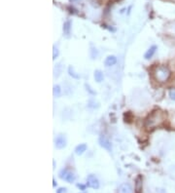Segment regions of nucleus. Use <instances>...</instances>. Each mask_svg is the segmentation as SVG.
I'll list each match as a JSON object with an SVG mask.
<instances>
[{"mask_svg": "<svg viewBox=\"0 0 175 193\" xmlns=\"http://www.w3.org/2000/svg\"><path fill=\"white\" fill-rule=\"evenodd\" d=\"M165 112L162 110H154L151 114L148 115V117L145 119V127L147 129H154L158 126L162 125V122L165 120Z\"/></svg>", "mask_w": 175, "mask_h": 193, "instance_id": "obj_1", "label": "nucleus"}, {"mask_svg": "<svg viewBox=\"0 0 175 193\" xmlns=\"http://www.w3.org/2000/svg\"><path fill=\"white\" fill-rule=\"evenodd\" d=\"M171 71L166 65H159L154 71V77L155 79L161 83H165L170 78Z\"/></svg>", "mask_w": 175, "mask_h": 193, "instance_id": "obj_2", "label": "nucleus"}, {"mask_svg": "<svg viewBox=\"0 0 175 193\" xmlns=\"http://www.w3.org/2000/svg\"><path fill=\"white\" fill-rule=\"evenodd\" d=\"M58 177H61L62 180H64L68 183H72L76 180V177H75V175H74V173L68 169L61 170V172L58 173Z\"/></svg>", "mask_w": 175, "mask_h": 193, "instance_id": "obj_3", "label": "nucleus"}, {"mask_svg": "<svg viewBox=\"0 0 175 193\" xmlns=\"http://www.w3.org/2000/svg\"><path fill=\"white\" fill-rule=\"evenodd\" d=\"M87 185L92 189L99 188V180L95 175H89L87 177Z\"/></svg>", "mask_w": 175, "mask_h": 193, "instance_id": "obj_4", "label": "nucleus"}, {"mask_svg": "<svg viewBox=\"0 0 175 193\" xmlns=\"http://www.w3.org/2000/svg\"><path fill=\"white\" fill-rule=\"evenodd\" d=\"M98 143H99V145L103 147L104 149H106L107 151L112 150V144H111V142L105 136H100L98 139Z\"/></svg>", "mask_w": 175, "mask_h": 193, "instance_id": "obj_5", "label": "nucleus"}, {"mask_svg": "<svg viewBox=\"0 0 175 193\" xmlns=\"http://www.w3.org/2000/svg\"><path fill=\"white\" fill-rule=\"evenodd\" d=\"M55 146L58 148V149H62V148H64L66 146V139L64 135H61V134H59V135L55 138Z\"/></svg>", "mask_w": 175, "mask_h": 193, "instance_id": "obj_6", "label": "nucleus"}, {"mask_svg": "<svg viewBox=\"0 0 175 193\" xmlns=\"http://www.w3.org/2000/svg\"><path fill=\"white\" fill-rule=\"evenodd\" d=\"M157 50H158V47L156 46V45L151 46V47L147 50L146 53H145V55H144L145 60H150V59H152L153 56H154L156 52H157Z\"/></svg>", "mask_w": 175, "mask_h": 193, "instance_id": "obj_7", "label": "nucleus"}, {"mask_svg": "<svg viewBox=\"0 0 175 193\" xmlns=\"http://www.w3.org/2000/svg\"><path fill=\"white\" fill-rule=\"evenodd\" d=\"M118 193H132V188L129 183H123L119 186Z\"/></svg>", "mask_w": 175, "mask_h": 193, "instance_id": "obj_8", "label": "nucleus"}, {"mask_svg": "<svg viewBox=\"0 0 175 193\" xmlns=\"http://www.w3.org/2000/svg\"><path fill=\"white\" fill-rule=\"evenodd\" d=\"M117 64V58L115 56H108L104 61V65L107 68H110V66H113Z\"/></svg>", "mask_w": 175, "mask_h": 193, "instance_id": "obj_9", "label": "nucleus"}, {"mask_svg": "<svg viewBox=\"0 0 175 193\" xmlns=\"http://www.w3.org/2000/svg\"><path fill=\"white\" fill-rule=\"evenodd\" d=\"M135 193H142V177L138 176L135 180Z\"/></svg>", "mask_w": 175, "mask_h": 193, "instance_id": "obj_10", "label": "nucleus"}, {"mask_svg": "<svg viewBox=\"0 0 175 193\" xmlns=\"http://www.w3.org/2000/svg\"><path fill=\"white\" fill-rule=\"evenodd\" d=\"M70 31H71V21H66L63 24V33H64V35L68 36L70 34Z\"/></svg>", "mask_w": 175, "mask_h": 193, "instance_id": "obj_11", "label": "nucleus"}, {"mask_svg": "<svg viewBox=\"0 0 175 193\" xmlns=\"http://www.w3.org/2000/svg\"><path fill=\"white\" fill-rule=\"evenodd\" d=\"M86 150H87V144H86V143H81V144H79V145L76 146L75 153L77 155H82Z\"/></svg>", "mask_w": 175, "mask_h": 193, "instance_id": "obj_12", "label": "nucleus"}, {"mask_svg": "<svg viewBox=\"0 0 175 193\" xmlns=\"http://www.w3.org/2000/svg\"><path fill=\"white\" fill-rule=\"evenodd\" d=\"M94 76H95V80L97 83L102 82L103 79H104V75H103V73H102L101 70H95Z\"/></svg>", "mask_w": 175, "mask_h": 193, "instance_id": "obj_13", "label": "nucleus"}, {"mask_svg": "<svg viewBox=\"0 0 175 193\" xmlns=\"http://www.w3.org/2000/svg\"><path fill=\"white\" fill-rule=\"evenodd\" d=\"M61 71H62V65L61 64L55 65V69H54V76L55 77H58L59 75H61Z\"/></svg>", "mask_w": 175, "mask_h": 193, "instance_id": "obj_14", "label": "nucleus"}, {"mask_svg": "<svg viewBox=\"0 0 175 193\" xmlns=\"http://www.w3.org/2000/svg\"><path fill=\"white\" fill-rule=\"evenodd\" d=\"M53 94L55 98H59L61 95V89L58 85H55L54 88H53Z\"/></svg>", "mask_w": 175, "mask_h": 193, "instance_id": "obj_15", "label": "nucleus"}, {"mask_svg": "<svg viewBox=\"0 0 175 193\" xmlns=\"http://www.w3.org/2000/svg\"><path fill=\"white\" fill-rule=\"evenodd\" d=\"M68 72H69V75L72 76L73 78H75V79H79L80 78V75H78V74L75 73V71H74V68H72V66H69Z\"/></svg>", "mask_w": 175, "mask_h": 193, "instance_id": "obj_16", "label": "nucleus"}, {"mask_svg": "<svg viewBox=\"0 0 175 193\" xmlns=\"http://www.w3.org/2000/svg\"><path fill=\"white\" fill-rule=\"evenodd\" d=\"M53 60H55L58 57V54H59V52H58V47H55L54 46L53 47Z\"/></svg>", "mask_w": 175, "mask_h": 193, "instance_id": "obj_17", "label": "nucleus"}, {"mask_svg": "<svg viewBox=\"0 0 175 193\" xmlns=\"http://www.w3.org/2000/svg\"><path fill=\"white\" fill-rule=\"evenodd\" d=\"M168 94H169L170 99H173V101H175V88H171L169 90V92H168Z\"/></svg>", "mask_w": 175, "mask_h": 193, "instance_id": "obj_18", "label": "nucleus"}, {"mask_svg": "<svg viewBox=\"0 0 175 193\" xmlns=\"http://www.w3.org/2000/svg\"><path fill=\"white\" fill-rule=\"evenodd\" d=\"M57 193H67V189L65 187H59L57 190Z\"/></svg>", "mask_w": 175, "mask_h": 193, "instance_id": "obj_19", "label": "nucleus"}, {"mask_svg": "<svg viewBox=\"0 0 175 193\" xmlns=\"http://www.w3.org/2000/svg\"><path fill=\"white\" fill-rule=\"evenodd\" d=\"M77 186L79 187V188H81L82 190H85V185H82V184H77Z\"/></svg>", "mask_w": 175, "mask_h": 193, "instance_id": "obj_20", "label": "nucleus"}, {"mask_svg": "<svg viewBox=\"0 0 175 193\" xmlns=\"http://www.w3.org/2000/svg\"><path fill=\"white\" fill-rule=\"evenodd\" d=\"M70 2H72V3H76V2H80L82 1V0H69Z\"/></svg>", "mask_w": 175, "mask_h": 193, "instance_id": "obj_21", "label": "nucleus"}]
</instances>
